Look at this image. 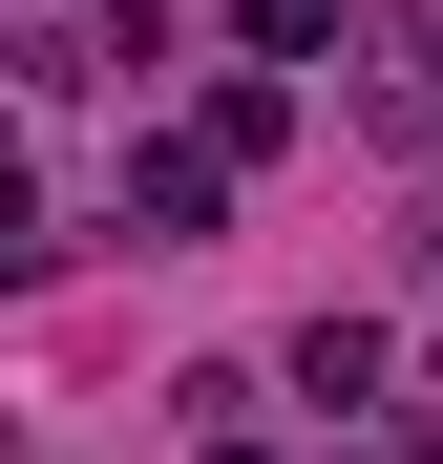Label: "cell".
I'll use <instances>...</instances> for the list:
<instances>
[{
  "instance_id": "obj_1",
  "label": "cell",
  "mask_w": 443,
  "mask_h": 464,
  "mask_svg": "<svg viewBox=\"0 0 443 464\" xmlns=\"http://www.w3.org/2000/svg\"><path fill=\"white\" fill-rule=\"evenodd\" d=\"M127 211H148V232H169V254H190V232L233 211V169H211V148H148V169H127Z\"/></svg>"
},
{
  "instance_id": "obj_2",
  "label": "cell",
  "mask_w": 443,
  "mask_h": 464,
  "mask_svg": "<svg viewBox=\"0 0 443 464\" xmlns=\"http://www.w3.org/2000/svg\"><path fill=\"white\" fill-rule=\"evenodd\" d=\"M233 464H254V443H233Z\"/></svg>"
}]
</instances>
